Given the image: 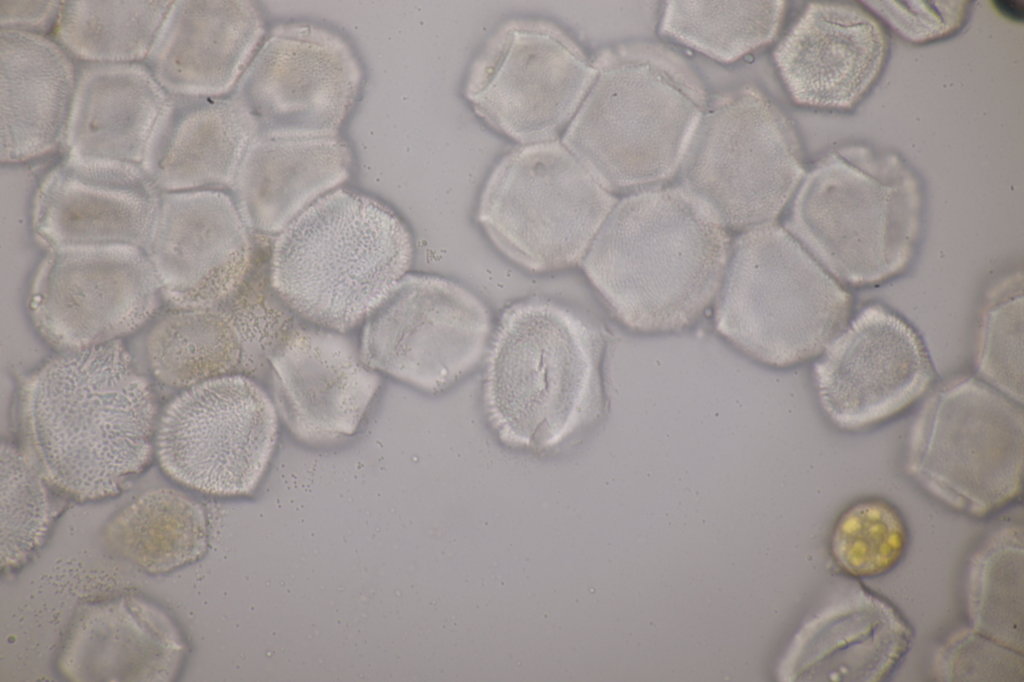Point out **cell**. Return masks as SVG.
Wrapping results in <instances>:
<instances>
[{
	"label": "cell",
	"instance_id": "cell-1",
	"mask_svg": "<svg viewBox=\"0 0 1024 682\" xmlns=\"http://www.w3.org/2000/svg\"><path fill=\"white\" fill-rule=\"evenodd\" d=\"M157 404L120 340L61 351L23 381L25 454L47 484L78 501L118 494L149 464Z\"/></svg>",
	"mask_w": 1024,
	"mask_h": 682
},
{
	"label": "cell",
	"instance_id": "cell-2",
	"mask_svg": "<svg viewBox=\"0 0 1024 682\" xmlns=\"http://www.w3.org/2000/svg\"><path fill=\"white\" fill-rule=\"evenodd\" d=\"M730 248L701 202L679 185L660 186L618 200L580 265L627 327L672 331L716 298Z\"/></svg>",
	"mask_w": 1024,
	"mask_h": 682
},
{
	"label": "cell",
	"instance_id": "cell-3",
	"mask_svg": "<svg viewBox=\"0 0 1024 682\" xmlns=\"http://www.w3.org/2000/svg\"><path fill=\"white\" fill-rule=\"evenodd\" d=\"M680 56L656 44L606 50L561 143L611 193L660 187L676 176L708 99Z\"/></svg>",
	"mask_w": 1024,
	"mask_h": 682
},
{
	"label": "cell",
	"instance_id": "cell-4",
	"mask_svg": "<svg viewBox=\"0 0 1024 682\" xmlns=\"http://www.w3.org/2000/svg\"><path fill=\"white\" fill-rule=\"evenodd\" d=\"M599 330L553 302L530 299L502 314L487 358L484 404L505 445L553 449L602 413Z\"/></svg>",
	"mask_w": 1024,
	"mask_h": 682
},
{
	"label": "cell",
	"instance_id": "cell-5",
	"mask_svg": "<svg viewBox=\"0 0 1024 682\" xmlns=\"http://www.w3.org/2000/svg\"><path fill=\"white\" fill-rule=\"evenodd\" d=\"M412 256L410 233L391 209L338 189L278 234L270 281L302 317L345 332L382 303L406 274Z\"/></svg>",
	"mask_w": 1024,
	"mask_h": 682
},
{
	"label": "cell",
	"instance_id": "cell-6",
	"mask_svg": "<svg viewBox=\"0 0 1024 682\" xmlns=\"http://www.w3.org/2000/svg\"><path fill=\"white\" fill-rule=\"evenodd\" d=\"M920 227L913 173L895 156L855 148L825 156L807 174L785 229L837 281L866 286L907 268Z\"/></svg>",
	"mask_w": 1024,
	"mask_h": 682
},
{
	"label": "cell",
	"instance_id": "cell-7",
	"mask_svg": "<svg viewBox=\"0 0 1024 682\" xmlns=\"http://www.w3.org/2000/svg\"><path fill=\"white\" fill-rule=\"evenodd\" d=\"M850 294L785 228L735 239L716 295L717 331L750 357L784 367L820 355L849 321Z\"/></svg>",
	"mask_w": 1024,
	"mask_h": 682
},
{
	"label": "cell",
	"instance_id": "cell-8",
	"mask_svg": "<svg viewBox=\"0 0 1024 682\" xmlns=\"http://www.w3.org/2000/svg\"><path fill=\"white\" fill-rule=\"evenodd\" d=\"M1022 405L980 378H954L923 402L908 432L905 469L949 507L983 517L1022 491Z\"/></svg>",
	"mask_w": 1024,
	"mask_h": 682
},
{
	"label": "cell",
	"instance_id": "cell-9",
	"mask_svg": "<svg viewBox=\"0 0 1024 682\" xmlns=\"http://www.w3.org/2000/svg\"><path fill=\"white\" fill-rule=\"evenodd\" d=\"M617 201L556 140L503 157L483 188L477 218L507 258L548 272L580 264Z\"/></svg>",
	"mask_w": 1024,
	"mask_h": 682
},
{
	"label": "cell",
	"instance_id": "cell-10",
	"mask_svg": "<svg viewBox=\"0 0 1024 682\" xmlns=\"http://www.w3.org/2000/svg\"><path fill=\"white\" fill-rule=\"evenodd\" d=\"M679 185L726 229L774 223L805 171L792 127L754 87L708 100Z\"/></svg>",
	"mask_w": 1024,
	"mask_h": 682
},
{
	"label": "cell",
	"instance_id": "cell-11",
	"mask_svg": "<svg viewBox=\"0 0 1024 682\" xmlns=\"http://www.w3.org/2000/svg\"><path fill=\"white\" fill-rule=\"evenodd\" d=\"M277 436L276 407L242 375H223L184 389L160 415L155 453L175 481L203 493H250Z\"/></svg>",
	"mask_w": 1024,
	"mask_h": 682
},
{
	"label": "cell",
	"instance_id": "cell-12",
	"mask_svg": "<svg viewBox=\"0 0 1024 682\" xmlns=\"http://www.w3.org/2000/svg\"><path fill=\"white\" fill-rule=\"evenodd\" d=\"M597 76L577 44L544 21H511L474 61L465 96L495 130L523 145L556 141Z\"/></svg>",
	"mask_w": 1024,
	"mask_h": 682
},
{
	"label": "cell",
	"instance_id": "cell-13",
	"mask_svg": "<svg viewBox=\"0 0 1024 682\" xmlns=\"http://www.w3.org/2000/svg\"><path fill=\"white\" fill-rule=\"evenodd\" d=\"M489 333L488 310L469 290L405 274L367 317L360 354L373 370L437 392L478 364Z\"/></svg>",
	"mask_w": 1024,
	"mask_h": 682
},
{
	"label": "cell",
	"instance_id": "cell-14",
	"mask_svg": "<svg viewBox=\"0 0 1024 682\" xmlns=\"http://www.w3.org/2000/svg\"><path fill=\"white\" fill-rule=\"evenodd\" d=\"M361 81L359 63L341 36L291 23L273 29L232 96L254 136H336Z\"/></svg>",
	"mask_w": 1024,
	"mask_h": 682
},
{
	"label": "cell",
	"instance_id": "cell-15",
	"mask_svg": "<svg viewBox=\"0 0 1024 682\" xmlns=\"http://www.w3.org/2000/svg\"><path fill=\"white\" fill-rule=\"evenodd\" d=\"M161 293L142 248L128 245L48 250L38 267L29 311L60 351L120 340L156 311Z\"/></svg>",
	"mask_w": 1024,
	"mask_h": 682
},
{
	"label": "cell",
	"instance_id": "cell-16",
	"mask_svg": "<svg viewBox=\"0 0 1024 682\" xmlns=\"http://www.w3.org/2000/svg\"><path fill=\"white\" fill-rule=\"evenodd\" d=\"M814 365L819 401L839 429L858 431L899 414L929 389L934 370L915 329L872 304L848 321Z\"/></svg>",
	"mask_w": 1024,
	"mask_h": 682
},
{
	"label": "cell",
	"instance_id": "cell-17",
	"mask_svg": "<svg viewBox=\"0 0 1024 682\" xmlns=\"http://www.w3.org/2000/svg\"><path fill=\"white\" fill-rule=\"evenodd\" d=\"M143 250L161 297L177 309L216 307L241 287L251 260L235 201L215 189L162 192Z\"/></svg>",
	"mask_w": 1024,
	"mask_h": 682
},
{
	"label": "cell",
	"instance_id": "cell-18",
	"mask_svg": "<svg viewBox=\"0 0 1024 682\" xmlns=\"http://www.w3.org/2000/svg\"><path fill=\"white\" fill-rule=\"evenodd\" d=\"M161 196L140 164L63 157L36 188L32 230L47 250L106 245L143 249Z\"/></svg>",
	"mask_w": 1024,
	"mask_h": 682
},
{
	"label": "cell",
	"instance_id": "cell-19",
	"mask_svg": "<svg viewBox=\"0 0 1024 682\" xmlns=\"http://www.w3.org/2000/svg\"><path fill=\"white\" fill-rule=\"evenodd\" d=\"M277 408L301 440L320 443L356 430L380 378L342 332L300 327L269 355Z\"/></svg>",
	"mask_w": 1024,
	"mask_h": 682
},
{
	"label": "cell",
	"instance_id": "cell-20",
	"mask_svg": "<svg viewBox=\"0 0 1024 682\" xmlns=\"http://www.w3.org/2000/svg\"><path fill=\"white\" fill-rule=\"evenodd\" d=\"M887 48L881 25L859 6L813 2L773 57L795 103L850 109L877 79Z\"/></svg>",
	"mask_w": 1024,
	"mask_h": 682
},
{
	"label": "cell",
	"instance_id": "cell-21",
	"mask_svg": "<svg viewBox=\"0 0 1024 682\" xmlns=\"http://www.w3.org/2000/svg\"><path fill=\"white\" fill-rule=\"evenodd\" d=\"M263 34L251 1L177 0L144 63L169 95L223 97L237 85Z\"/></svg>",
	"mask_w": 1024,
	"mask_h": 682
},
{
	"label": "cell",
	"instance_id": "cell-22",
	"mask_svg": "<svg viewBox=\"0 0 1024 682\" xmlns=\"http://www.w3.org/2000/svg\"><path fill=\"white\" fill-rule=\"evenodd\" d=\"M185 654L182 632L165 610L122 596L77 615L57 665L70 681L167 682L178 676Z\"/></svg>",
	"mask_w": 1024,
	"mask_h": 682
},
{
	"label": "cell",
	"instance_id": "cell-23",
	"mask_svg": "<svg viewBox=\"0 0 1024 682\" xmlns=\"http://www.w3.org/2000/svg\"><path fill=\"white\" fill-rule=\"evenodd\" d=\"M910 625L889 601L848 584L798 633L790 679L879 682L890 677L912 644Z\"/></svg>",
	"mask_w": 1024,
	"mask_h": 682
},
{
	"label": "cell",
	"instance_id": "cell-24",
	"mask_svg": "<svg viewBox=\"0 0 1024 682\" xmlns=\"http://www.w3.org/2000/svg\"><path fill=\"white\" fill-rule=\"evenodd\" d=\"M76 87L71 56L45 35L0 29V161L61 148Z\"/></svg>",
	"mask_w": 1024,
	"mask_h": 682
},
{
	"label": "cell",
	"instance_id": "cell-25",
	"mask_svg": "<svg viewBox=\"0 0 1024 682\" xmlns=\"http://www.w3.org/2000/svg\"><path fill=\"white\" fill-rule=\"evenodd\" d=\"M253 137L233 96L169 95L141 166L162 192L219 190L232 186Z\"/></svg>",
	"mask_w": 1024,
	"mask_h": 682
},
{
	"label": "cell",
	"instance_id": "cell-26",
	"mask_svg": "<svg viewBox=\"0 0 1024 682\" xmlns=\"http://www.w3.org/2000/svg\"><path fill=\"white\" fill-rule=\"evenodd\" d=\"M350 164L349 148L336 136H254L231 186L235 204L248 228L279 234L343 183Z\"/></svg>",
	"mask_w": 1024,
	"mask_h": 682
},
{
	"label": "cell",
	"instance_id": "cell-27",
	"mask_svg": "<svg viewBox=\"0 0 1024 682\" xmlns=\"http://www.w3.org/2000/svg\"><path fill=\"white\" fill-rule=\"evenodd\" d=\"M145 63H81L61 149L83 161L142 164L167 102Z\"/></svg>",
	"mask_w": 1024,
	"mask_h": 682
},
{
	"label": "cell",
	"instance_id": "cell-28",
	"mask_svg": "<svg viewBox=\"0 0 1024 682\" xmlns=\"http://www.w3.org/2000/svg\"><path fill=\"white\" fill-rule=\"evenodd\" d=\"M105 537L121 556L153 574L192 563L207 546L201 506L173 489L145 492L108 523Z\"/></svg>",
	"mask_w": 1024,
	"mask_h": 682
},
{
	"label": "cell",
	"instance_id": "cell-29",
	"mask_svg": "<svg viewBox=\"0 0 1024 682\" xmlns=\"http://www.w3.org/2000/svg\"><path fill=\"white\" fill-rule=\"evenodd\" d=\"M172 2L62 1L54 38L83 63L145 61Z\"/></svg>",
	"mask_w": 1024,
	"mask_h": 682
},
{
	"label": "cell",
	"instance_id": "cell-30",
	"mask_svg": "<svg viewBox=\"0 0 1024 682\" xmlns=\"http://www.w3.org/2000/svg\"><path fill=\"white\" fill-rule=\"evenodd\" d=\"M146 351L156 379L186 389L227 375L240 359L241 338L234 320L217 307L176 308L154 325Z\"/></svg>",
	"mask_w": 1024,
	"mask_h": 682
},
{
	"label": "cell",
	"instance_id": "cell-31",
	"mask_svg": "<svg viewBox=\"0 0 1024 682\" xmlns=\"http://www.w3.org/2000/svg\"><path fill=\"white\" fill-rule=\"evenodd\" d=\"M786 2L666 1L657 31L663 38L728 64L771 43Z\"/></svg>",
	"mask_w": 1024,
	"mask_h": 682
},
{
	"label": "cell",
	"instance_id": "cell-32",
	"mask_svg": "<svg viewBox=\"0 0 1024 682\" xmlns=\"http://www.w3.org/2000/svg\"><path fill=\"white\" fill-rule=\"evenodd\" d=\"M1024 536L1020 525L994 530L969 560L966 598L971 628L1023 653Z\"/></svg>",
	"mask_w": 1024,
	"mask_h": 682
},
{
	"label": "cell",
	"instance_id": "cell-33",
	"mask_svg": "<svg viewBox=\"0 0 1024 682\" xmlns=\"http://www.w3.org/2000/svg\"><path fill=\"white\" fill-rule=\"evenodd\" d=\"M46 481L24 451L0 448V557L2 569L22 565L44 541L51 522Z\"/></svg>",
	"mask_w": 1024,
	"mask_h": 682
},
{
	"label": "cell",
	"instance_id": "cell-34",
	"mask_svg": "<svg viewBox=\"0 0 1024 682\" xmlns=\"http://www.w3.org/2000/svg\"><path fill=\"white\" fill-rule=\"evenodd\" d=\"M1022 274L1000 280L989 291L981 313L976 368L982 381L1023 403Z\"/></svg>",
	"mask_w": 1024,
	"mask_h": 682
},
{
	"label": "cell",
	"instance_id": "cell-35",
	"mask_svg": "<svg viewBox=\"0 0 1024 682\" xmlns=\"http://www.w3.org/2000/svg\"><path fill=\"white\" fill-rule=\"evenodd\" d=\"M908 542L905 523L888 502L867 499L848 507L837 519L831 552L838 566L855 577H876L902 559Z\"/></svg>",
	"mask_w": 1024,
	"mask_h": 682
},
{
	"label": "cell",
	"instance_id": "cell-36",
	"mask_svg": "<svg viewBox=\"0 0 1024 682\" xmlns=\"http://www.w3.org/2000/svg\"><path fill=\"white\" fill-rule=\"evenodd\" d=\"M935 675L942 681H1021L1023 653L1002 646L971 627L956 631L938 649Z\"/></svg>",
	"mask_w": 1024,
	"mask_h": 682
},
{
	"label": "cell",
	"instance_id": "cell-37",
	"mask_svg": "<svg viewBox=\"0 0 1024 682\" xmlns=\"http://www.w3.org/2000/svg\"><path fill=\"white\" fill-rule=\"evenodd\" d=\"M905 38L921 42L959 27L965 1H865Z\"/></svg>",
	"mask_w": 1024,
	"mask_h": 682
},
{
	"label": "cell",
	"instance_id": "cell-38",
	"mask_svg": "<svg viewBox=\"0 0 1024 682\" xmlns=\"http://www.w3.org/2000/svg\"><path fill=\"white\" fill-rule=\"evenodd\" d=\"M62 1L0 0V29L45 35L55 28Z\"/></svg>",
	"mask_w": 1024,
	"mask_h": 682
},
{
	"label": "cell",
	"instance_id": "cell-39",
	"mask_svg": "<svg viewBox=\"0 0 1024 682\" xmlns=\"http://www.w3.org/2000/svg\"><path fill=\"white\" fill-rule=\"evenodd\" d=\"M999 11L1007 17L1019 20H1023V3L1019 1H995L994 2Z\"/></svg>",
	"mask_w": 1024,
	"mask_h": 682
}]
</instances>
